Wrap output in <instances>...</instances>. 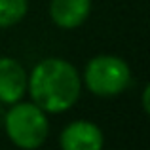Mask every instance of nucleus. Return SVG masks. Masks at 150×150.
Here are the masks:
<instances>
[{
	"label": "nucleus",
	"mask_w": 150,
	"mask_h": 150,
	"mask_svg": "<svg viewBox=\"0 0 150 150\" xmlns=\"http://www.w3.org/2000/svg\"><path fill=\"white\" fill-rule=\"evenodd\" d=\"M29 11V0H0V29L13 27Z\"/></svg>",
	"instance_id": "obj_7"
},
{
	"label": "nucleus",
	"mask_w": 150,
	"mask_h": 150,
	"mask_svg": "<svg viewBox=\"0 0 150 150\" xmlns=\"http://www.w3.org/2000/svg\"><path fill=\"white\" fill-rule=\"evenodd\" d=\"M4 129L15 146L34 150L44 144L50 133L48 114L33 101H17L4 112Z\"/></svg>",
	"instance_id": "obj_2"
},
{
	"label": "nucleus",
	"mask_w": 150,
	"mask_h": 150,
	"mask_svg": "<svg viewBox=\"0 0 150 150\" xmlns=\"http://www.w3.org/2000/svg\"><path fill=\"white\" fill-rule=\"evenodd\" d=\"M2 120H4V110H2V106H0V124H2Z\"/></svg>",
	"instance_id": "obj_9"
},
{
	"label": "nucleus",
	"mask_w": 150,
	"mask_h": 150,
	"mask_svg": "<svg viewBox=\"0 0 150 150\" xmlns=\"http://www.w3.org/2000/svg\"><path fill=\"white\" fill-rule=\"evenodd\" d=\"M105 143L103 131L89 120H76L65 125L59 137V144L65 150H99Z\"/></svg>",
	"instance_id": "obj_5"
},
{
	"label": "nucleus",
	"mask_w": 150,
	"mask_h": 150,
	"mask_svg": "<svg viewBox=\"0 0 150 150\" xmlns=\"http://www.w3.org/2000/svg\"><path fill=\"white\" fill-rule=\"evenodd\" d=\"M131 84V69L120 55L101 53L89 59L82 74V86L97 97H114Z\"/></svg>",
	"instance_id": "obj_3"
},
{
	"label": "nucleus",
	"mask_w": 150,
	"mask_h": 150,
	"mask_svg": "<svg viewBox=\"0 0 150 150\" xmlns=\"http://www.w3.org/2000/svg\"><path fill=\"white\" fill-rule=\"evenodd\" d=\"M148 93H150V88L146 86V88H144V91H143V108H144V112H150V106H148Z\"/></svg>",
	"instance_id": "obj_8"
},
{
	"label": "nucleus",
	"mask_w": 150,
	"mask_h": 150,
	"mask_svg": "<svg viewBox=\"0 0 150 150\" xmlns=\"http://www.w3.org/2000/svg\"><path fill=\"white\" fill-rule=\"evenodd\" d=\"M27 91L30 101L46 114H61L70 110L80 99L82 76L67 59L46 57L27 76Z\"/></svg>",
	"instance_id": "obj_1"
},
{
	"label": "nucleus",
	"mask_w": 150,
	"mask_h": 150,
	"mask_svg": "<svg viewBox=\"0 0 150 150\" xmlns=\"http://www.w3.org/2000/svg\"><path fill=\"white\" fill-rule=\"evenodd\" d=\"M91 13V0H51L50 17L59 29L72 30L84 25Z\"/></svg>",
	"instance_id": "obj_6"
},
{
	"label": "nucleus",
	"mask_w": 150,
	"mask_h": 150,
	"mask_svg": "<svg viewBox=\"0 0 150 150\" xmlns=\"http://www.w3.org/2000/svg\"><path fill=\"white\" fill-rule=\"evenodd\" d=\"M27 70L13 57H0V105H13L27 93Z\"/></svg>",
	"instance_id": "obj_4"
}]
</instances>
